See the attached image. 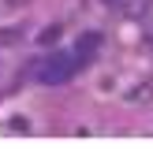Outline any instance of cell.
<instances>
[{"label":"cell","instance_id":"cell-5","mask_svg":"<svg viewBox=\"0 0 153 149\" xmlns=\"http://www.w3.org/2000/svg\"><path fill=\"white\" fill-rule=\"evenodd\" d=\"M15 41H19V30H0V45H15Z\"/></svg>","mask_w":153,"mask_h":149},{"label":"cell","instance_id":"cell-2","mask_svg":"<svg viewBox=\"0 0 153 149\" xmlns=\"http://www.w3.org/2000/svg\"><path fill=\"white\" fill-rule=\"evenodd\" d=\"M123 7H127L131 19H146V15L153 11V0H123Z\"/></svg>","mask_w":153,"mask_h":149},{"label":"cell","instance_id":"cell-1","mask_svg":"<svg viewBox=\"0 0 153 149\" xmlns=\"http://www.w3.org/2000/svg\"><path fill=\"white\" fill-rule=\"evenodd\" d=\"M82 67V56L79 52H49V56H41L34 63V82H41V86H64L67 78H75Z\"/></svg>","mask_w":153,"mask_h":149},{"label":"cell","instance_id":"cell-3","mask_svg":"<svg viewBox=\"0 0 153 149\" xmlns=\"http://www.w3.org/2000/svg\"><path fill=\"white\" fill-rule=\"evenodd\" d=\"M97 45H101V37H97V34H86V37H82V41H79V49H75V52H79V56H82V63H86V60H90V52H94Z\"/></svg>","mask_w":153,"mask_h":149},{"label":"cell","instance_id":"cell-4","mask_svg":"<svg viewBox=\"0 0 153 149\" xmlns=\"http://www.w3.org/2000/svg\"><path fill=\"white\" fill-rule=\"evenodd\" d=\"M60 34H64V26H49V30H45L41 37H37V41H41V45H52V41L60 37Z\"/></svg>","mask_w":153,"mask_h":149}]
</instances>
